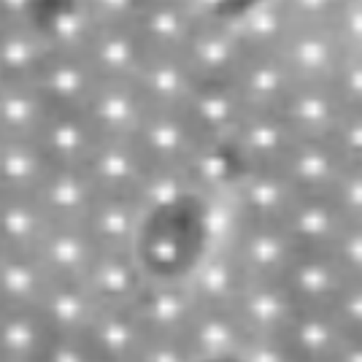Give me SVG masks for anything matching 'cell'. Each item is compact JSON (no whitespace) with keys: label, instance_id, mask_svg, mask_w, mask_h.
Instances as JSON below:
<instances>
[{"label":"cell","instance_id":"obj_1","mask_svg":"<svg viewBox=\"0 0 362 362\" xmlns=\"http://www.w3.org/2000/svg\"><path fill=\"white\" fill-rule=\"evenodd\" d=\"M179 57L195 81H230L243 57L230 14L197 16Z\"/></svg>","mask_w":362,"mask_h":362},{"label":"cell","instance_id":"obj_2","mask_svg":"<svg viewBox=\"0 0 362 362\" xmlns=\"http://www.w3.org/2000/svg\"><path fill=\"white\" fill-rule=\"evenodd\" d=\"M181 114L192 124L200 144L203 141H227L235 136L246 103L230 81H195L187 95Z\"/></svg>","mask_w":362,"mask_h":362},{"label":"cell","instance_id":"obj_3","mask_svg":"<svg viewBox=\"0 0 362 362\" xmlns=\"http://www.w3.org/2000/svg\"><path fill=\"white\" fill-rule=\"evenodd\" d=\"M230 22L246 54H279L298 28L281 0H241Z\"/></svg>","mask_w":362,"mask_h":362},{"label":"cell","instance_id":"obj_4","mask_svg":"<svg viewBox=\"0 0 362 362\" xmlns=\"http://www.w3.org/2000/svg\"><path fill=\"white\" fill-rule=\"evenodd\" d=\"M233 144L246 168H279L295 144V133L276 108H246Z\"/></svg>","mask_w":362,"mask_h":362},{"label":"cell","instance_id":"obj_5","mask_svg":"<svg viewBox=\"0 0 362 362\" xmlns=\"http://www.w3.org/2000/svg\"><path fill=\"white\" fill-rule=\"evenodd\" d=\"M295 81L305 84H327L335 65L344 57V49L335 41L330 28H311L298 25L279 52Z\"/></svg>","mask_w":362,"mask_h":362},{"label":"cell","instance_id":"obj_6","mask_svg":"<svg viewBox=\"0 0 362 362\" xmlns=\"http://www.w3.org/2000/svg\"><path fill=\"white\" fill-rule=\"evenodd\" d=\"M281 117L287 119L295 138H319L327 141L332 127L344 114V103L335 98L330 84H305L295 81L287 100L281 103Z\"/></svg>","mask_w":362,"mask_h":362},{"label":"cell","instance_id":"obj_7","mask_svg":"<svg viewBox=\"0 0 362 362\" xmlns=\"http://www.w3.org/2000/svg\"><path fill=\"white\" fill-rule=\"evenodd\" d=\"M344 168L346 165L338 157V151L332 149L330 141L295 138L279 170L300 195H327Z\"/></svg>","mask_w":362,"mask_h":362},{"label":"cell","instance_id":"obj_8","mask_svg":"<svg viewBox=\"0 0 362 362\" xmlns=\"http://www.w3.org/2000/svg\"><path fill=\"white\" fill-rule=\"evenodd\" d=\"M230 84L241 95L246 108H276L279 111L281 103L287 100L289 90L295 87V78L279 54H246L243 52Z\"/></svg>","mask_w":362,"mask_h":362},{"label":"cell","instance_id":"obj_9","mask_svg":"<svg viewBox=\"0 0 362 362\" xmlns=\"http://www.w3.org/2000/svg\"><path fill=\"white\" fill-rule=\"evenodd\" d=\"M327 141L344 165H362V108H344Z\"/></svg>","mask_w":362,"mask_h":362},{"label":"cell","instance_id":"obj_10","mask_svg":"<svg viewBox=\"0 0 362 362\" xmlns=\"http://www.w3.org/2000/svg\"><path fill=\"white\" fill-rule=\"evenodd\" d=\"M327 84L344 108H362V54H344Z\"/></svg>","mask_w":362,"mask_h":362},{"label":"cell","instance_id":"obj_11","mask_svg":"<svg viewBox=\"0 0 362 362\" xmlns=\"http://www.w3.org/2000/svg\"><path fill=\"white\" fill-rule=\"evenodd\" d=\"M327 28L344 54H362V0H344Z\"/></svg>","mask_w":362,"mask_h":362},{"label":"cell","instance_id":"obj_12","mask_svg":"<svg viewBox=\"0 0 362 362\" xmlns=\"http://www.w3.org/2000/svg\"><path fill=\"white\" fill-rule=\"evenodd\" d=\"M298 25L327 28L344 0H281Z\"/></svg>","mask_w":362,"mask_h":362}]
</instances>
